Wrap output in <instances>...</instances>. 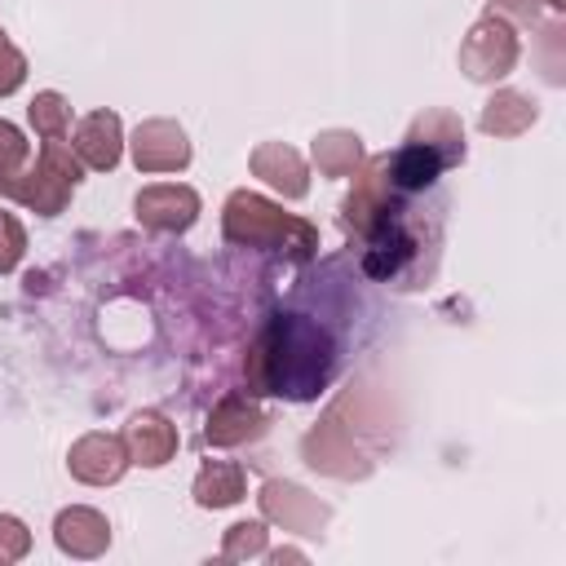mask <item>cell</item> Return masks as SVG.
Returning a JSON list of instances; mask_svg holds the SVG:
<instances>
[{"mask_svg": "<svg viewBox=\"0 0 566 566\" xmlns=\"http://www.w3.org/2000/svg\"><path fill=\"white\" fill-rule=\"evenodd\" d=\"M84 181V164L75 155V146L66 137H53L40 146V155L27 164V172L13 181V190L4 199L40 212V217H57L71 203V190Z\"/></svg>", "mask_w": 566, "mask_h": 566, "instance_id": "3", "label": "cell"}, {"mask_svg": "<svg viewBox=\"0 0 566 566\" xmlns=\"http://www.w3.org/2000/svg\"><path fill=\"white\" fill-rule=\"evenodd\" d=\"M221 230L230 243L239 248H261V252H283L292 261H310L314 248H318V230L296 217V212H283L279 203H270L265 195H252V190H234L226 199V212H221Z\"/></svg>", "mask_w": 566, "mask_h": 566, "instance_id": "2", "label": "cell"}, {"mask_svg": "<svg viewBox=\"0 0 566 566\" xmlns=\"http://www.w3.org/2000/svg\"><path fill=\"white\" fill-rule=\"evenodd\" d=\"M256 500H261L265 522L292 531V535H318V531L327 526V517H332V509H327L318 495H310V491L296 486V482H279V478L265 482Z\"/></svg>", "mask_w": 566, "mask_h": 566, "instance_id": "5", "label": "cell"}, {"mask_svg": "<svg viewBox=\"0 0 566 566\" xmlns=\"http://www.w3.org/2000/svg\"><path fill=\"white\" fill-rule=\"evenodd\" d=\"M265 411L252 402V394L248 389H234V394H226L217 407H212V416H208V424H203V438L212 442V447H243V442H252V438H261L265 433Z\"/></svg>", "mask_w": 566, "mask_h": 566, "instance_id": "11", "label": "cell"}, {"mask_svg": "<svg viewBox=\"0 0 566 566\" xmlns=\"http://www.w3.org/2000/svg\"><path fill=\"white\" fill-rule=\"evenodd\" d=\"M22 80H27V57H22V49L0 31V97L18 93Z\"/></svg>", "mask_w": 566, "mask_h": 566, "instance_id": "25", "label": "cell"}, {"mask_svg": "<svg viewBox=\"0 0 566 566\" xmlns=\"http://www.w3.org/2000/svg\"><path fill=\"white\" fill-rule=\"evenodd\" d=\"M66 469H71V478L84 482V486H111V482H119L124 469H128L124 438L97 433V429L84 433V438H75L71 451H66Z\"/></svg>", "mask_w": 566, "mask_h": 566, "instance_id": "9", "label": "cell"}, {"mask_svg": "<svg viewBox=\"0 0 566 566\" xmlns=\"http://www.w3.org/2000/svg\"><path fill=\"white\" fill-rule=\"evenodd\" d=\"M195 504L199 509H226V504H239L248 495V478H243V464L234 460H203V469L195 473Z\"/></svg>", "mask_w": 566, "mask_h": 566, "instance_id": "19", "label": "cell"}, {"mask_svg": "<svg viewBox=\"0 0 566 566\" xmlns=\"http://www.w3.org/2000/svg\"><path fill=\"white\" fill-rule=\"evenodd\" d=\"M407 142L429 146L447 168H451V164H464V124H460L455 111H424V115L411 124Z\"/></svg>", "mask_w": 566, "mask_h": 566, "instance_id": "18", "label": "cell"}, {"mask_svg": "<svg viewBox=\"0 0 566 566\" xmlns=\"http://www.w3.org/2000/svg\"><path fill=\"white\" fill-rule=\"evenodd\" d=\"M27 553H31V531L13 513H0V562H22Z\"/></svg>", "mask_w": 566, "mask_h": 566, "instance_id": "26", "label": "cell"}, {"mask_svg": "<svg viewBox=\"0 0 566 566\" xmlns=\"http://www.w3.org/2000/svg\"><path fill=\"white\" fill-rule=\"evenodd\" d=\"M31 128L44 137V142H53V137H66L71 133V102L62 97V93H53V88H44V93H35V102H31Z\"/></svg>", "mask_w": 566, "mask_h": 566, "instance_id": "21", "label": "cell"}, {"mask_svg": "<svg viewBox=\"0 0 566 566\" xmlns=\"http://www.w3.org/2000/svg\"><path fill=\"white\" fill-rule=\"evenodd\" d=\"M75 155L84 168H97V172H111L124 155V128H119V115L115 111H88L80 124H75V137H71Z\"/></svg>", "mask_w": 566, "mask_h": 566, "instance_id": "13", "label": "cell"}, {"mask_svg": "<svg viewBox=\"0 0 566 566\" xmlns=\"http://www.w3.org/2000/svg\"><path fill=\"white\" fill-rule=\"evenodd\" d=\"M53 539L71 557H102L111 544V522L88 504H71L53 517Z\"/></svg>", "mask_w": 566, "mask_h": 566, "instance_id": "14", "label": "cell"}, {"mask_svg": "<svg viewBox=\"0 0 566 566\" xmlns=\"http://www.w3.org/2000/svg\"><path fill=\"white\" fill-rule=\"evenodd\" d=\"M252 177H261L265 186H274L283 199H305L310 195V168L301 159V150L283 146V142H261L248 155Z\"/></svg>", "mask_w": 566, "mask_h": 566, "instance_id": "12", "label": "cell"}, {"mask_svg": "<svg viewBox=\"0 0 566 566\" xmlns=\"http://www.w3.org/2000/svg\"><path fill=\"white\" fill-rule=\"evenodd\" d=\"M119 438H124L128 464H142V469L168 464V460L177 455V447H181L177 424H172L168 416H159V411H137V416H128V424H124Z\"/></svg>", "mask_w": 566, "mask_h": 566, "instance_id": "10", "label": "cell"}, {"mask_svg": "<svg viewBox=\"0 0 566 566\" xmlns=\"http://www.w3.org/2000/svg\"><path fill=\"white\" fill-rule=\"evenodd\" d=\"M535 119H539V106H535L526 93H517V88H500V93L486 97L478 124H482V133H491V137H522Z\"/></svg>", "mask_w": 566, "mask_h": 566, "instance_id": "17", "label": "cell"}, {"mask_svg": "<svg viewBox=\"0 0 566 566\" xmlns=\"http://www.w3.org/2000/svg\"><path fill=\"white\" fill-rule=\"evenodd\" d=\"M332 367H336L332 336L301 314H279L256 332L248 363H243V376H248L252 398L279 394L292 402H310L327 389Z\"/></svg>", "mask_w": 566, "mask_h": 566, "instance_id": "1", "label": "cell"}, {"mask_svg": "<svg viewBox=\"0 0 566 566\" xmlns=\"http://www.w3.org/2000/svg\"><path fill=\"white\" fill-rule=\"evenodd\" d=\"M385 164H389V181H394L398 195L429 190V186L442 177V168H447V164H442L429 146H420V142H402L394 155H385Z\"/></svg>", "mask_w": 566, "mask_h": 566, "instance_id": "16", "label": "cell"}, {"mask_svg": "<svg viewBox=\"0 0 566 566\" xmlns=\"http://www.w3.org/2000/svg\"><path fill=\"white\" fill-rule=\"evenodd\" d=\"M128 146L137 172H181L190 164V142L177 119H142Z\"/></svg>", "mask_w": 566, "mask_h": 566, "instance_id": "7", "label": "cell"}, {"mask_svg": "<svg viewBox=\"0 0 566 566\" xmlns=\"http://www.w3.org/2000/svg\"><path fill=\"white\" fill-rule=\"evenodd\" d=\"M486 13L504 18L509 27H535L539 22V0H486Z\"/></svg>", "mask_w": 566, "mask_h": 566, "instance_id": "27", "label": "cell"}, {"mask_svg": "<svg viewBox=\"0 0 566 566\" xmlns=\"http://www.w3.org/2000/svg\"><path fill=\"white\" fill-rule=\"evenodd\" d=\"M27 164H31V142L18 133V124L0 119V195L13 190V181L27 172Z\"/></svg>", "mask_w": 566, "mask_h": 566, "instance_id": "22", "label": "cell"}, {"mask_svg": "<svg viewBox=\"0 0 566 566\" xmlns=\"http://www.w3.org/2000/svg\"><path fill=\"white\" fill-rule=\"evenodd\" d=\"M310 155H314V168L323 177H354L363 168V137L349 128H327L314 137Z\"/></svg>", "mask_w": 566, "mask_h": 566, "instance_id": "20", "label": "cell"}, {"mask_svg": "<svg viewBox=\"0 0 566 566\" xmlns=\"http://www.w3.org/2000/svg\"><path fill=\"white\" fill-rule=\"evenodd\" d=\"M261 553H265V522L226 526V539H221V557L226 562H248V557H261Z\"/></svg>", "mask_w": 566, "mask_h": 566, "instance_id": "23", "label": "cell"}, {"mask_svg": "<svg viewBox=\"0 0 566 566\" xmlns=\"http://www.w3.org/2000/svg\"><path fill=\"white\" fill-rule=\"evenodd\" d=\"M394 195H398V190H394L389 164H385V155H380V159H371L363 172H354V190H349V199H345V226L367 239L380 221L394 217V212H389V199H394Z\"/></svg>", "mask_w": 566, "mask_h": 566, "instance_id": "8", "label": "cell"}, {"mask_svg": "<svg viewBox=\"0 0 566 566\" xmlns=\"http://www.w3.org/2000/svg\"><path fill=\"white\" fill-rule=\"evenodd\" d=\"M517 27H509L504 18L486 13L482 22L469 27V35L460 40V71L478 84H495L517 66Z\"/></svg>", "mask_w": 566, "mask_h": 566, "instance_id": "4", "label": "cell"}, {"mask_svg": "<svg viewBox=\"0 0 566 566\" xmlns=\"http://www.w3.org/2000/svg\"><path fill=\"white\" fill-rule=\"evenodd\" d=\"M22 252H27V230H22V221L0 208V274H13L18 261H22Z\"/></svg>", "mask_w": 566, "mask_h": 566, "instance_id": "24", "label": "cell"}, {"mask_svg": "<svg viewBox=\"0 0 566 566\" xmlns=\"http://www.w3.org/2000/svg\"><path fill=\"white\" fill-rule=\"evenodd\" d=\"M544 4H553V9H566V0H544Z\"/></svg>", "mask_w": 566, "mask_h": 566, "instance_id": "28", "label": "cell"}, {"mask_svg": "<svg viewBox=\"0 0 566 566\" xmlns=\"http://www.w3.org/2000/svg\"><path fill=\"white\" fill-rule=\"evenodd\" d=\"M411 252H416V243H411V234L389 217V221H380L371 234H367V248H363V270L371 274V279H394L407 261H411Z\"/></svg>", "mask_w": 566, "mask_h": 566, "instance_id": "15", "label": "cell"}, {"mask_svg": "<svg viewBox=\"0 0 566 566\" xmlns=\"http://www.w3.org/2000/svg\"><path fill=\"white\" fill-rule=\"evenodd\" d=\"M133 212L146 230H159V234H181L195 226L199 217V195L181 181H155V186H142L137 199H133Z\"/></svg>", "mask_w": 566, "mask_h": 566, "instance_id": "6", "label": "cell"}]
</instances>
